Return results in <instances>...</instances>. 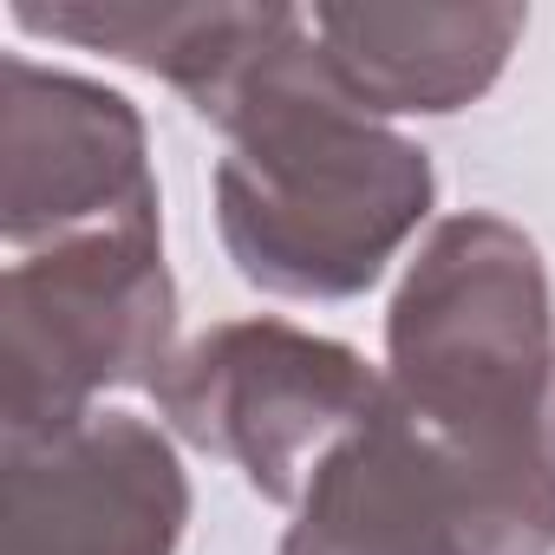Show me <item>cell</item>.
<instances>
[{"label":"cell","mask_w":555,"mask_h":555,"mask_svg":"<svg viewBox=\"0 0 555 555\" xmlns=\"http://www.w3.org/2000/svg\"><path fill=\"white\" fill-rule=\"evenodd\" d=\"M151 399L183 444L235 464L248 490L295 509L321 457L386 405V373L347 340L255 314L177 347Z\"/></svg>","instance_id":"4"},{"label":"cell","mask_w":555,"mask_h":555,"mask_svg":"<svg viewBox=\"0 0 555 555\" xmlns=\"http://www.w3.org/2000/svg\"><path fill=\"white\" fill-rule=\"evenodd\" d=\"M183 529L190 477L151 418L0 438V555H177Z\"/></svg>","instance_id":"6"},{"label":"cell","mask_w":555,"mask_h":555,"mask_svg":"<svg viewBox=\"0 0 555 555\" xmlns=\"http://www.w3.org/2000/svg\"><path fill=\"white\" fill-rule=\"evenodd\" d=\"M386 392L451 464L470 555H555V295L516 222L425 235L386 308Z\"/></svg>","instance_id":"1"},{"label":"cell","mask_w":555,"mask_h":555,"mask_svg":"<svg viewBox=\"0 0 555 555\" xmlns=\"http://www.w3.org/2000/svg\"><path fill=\"white\" fill-rule=\"evenodd\" d=\"M8 14L27 34L112 53L118 66L164 79L190 99L196 118H209L216 99L248 73V60L288 27L295 8L282 0L268 8H242V0H8Z\"/></svg>","instance_id":"9"},{"label":"cell","mask_w":555,"mask_h":555,"mask_svg":"<svg viewBox=\"0 0 555 555\" xmlns=\"http://www.w3.org/2000/svg\"><path fill=\"white\" fill-rule=\"evenodd\" d=\"M321 66L334 73V86L373 112V118H451L464 105H477L522 27L529 8H509V0H470V8H314L308 14Z\"/></svg>","instance_id":"7"},{"label":"cell","mask_w":555,"mask_h":555,"mask_svg":"<svg viewBox=\"0 0 555 555\" xmlns=\"http://www.w3.org/2000/svg\"><path fill=\"white\" fill-rule=\"evenodd\" d=\"M216 229L235 274L282 301H353L438 203L431 157L360 112L295 8L216 99Z\"/></svg>","instance_id":"2"},{"label":"cell","mask_w":555,"mask_h":555,"mask_svg":"<svg viewBox=\"0 0 555 555\" xmlns=\"http://www.w3.org/2000/svg\"><path fill=\"white\" fill-rule=\"evenodd\" d=\"M282 555H470L451 464L392 405V392L321 457Z\"/></svg>","instance_id":"8"},{"label":"cell","mask_w":555,"mask_h":555,"mask_svg":"<svg viewBox=\"0 0 555 555\" xmlns=\"http://www.w3.org/2000/svg\"><path fill=\"white\" fill-rule=\"evenodd\" d=\"M105 229H164L151 138L125 92L0 60V235L14 255Z\"/></svg>","instance_id":"5"},{"label":"cell","mask_w":555,"mask_h":555,"mask_svg":"<svg viewBox=\"0 0 555 555\" xmlns=\"http://www.w3.org/2000/svg\"><path fill=\"white\" fill-rule=\"evenodd\" d=\"M177 360L164 229H105L8 261L0 282V438L66 431L99 392L157 386Z\"/></svg>","instance_id":"3"}]
</instances>
